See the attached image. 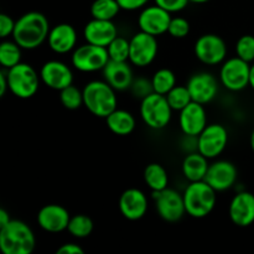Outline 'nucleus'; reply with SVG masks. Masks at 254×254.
Segmentation results:
<instances>
[{"mask_svg": "<svg viewBox=\"0 0 254 254\" xmlns=\"http://www.w3.org/2000/svg\"><path fill=\"white\" fill-rule=\"evenodd\" d=\"M236 55L246 62L254 61V36L253 35H243L238 39L236 44Z\"/></svg>", "mask_w": 254, "mask_h": 254, "instance_id": "34", "label": "nucleus"}, {"mask_svg": "<svg viewBox=\"0 0 254 254\" xmlns=\"http://www.w3.org/2000/svg\"><path fill=\"white\" fill-rule=\"evenodd\" d=\"M119 211L124 218L138 221L145 216L148 211V197L139 189H128L119 197Z\"/></svg>", "mask_w": 254, "mask_h": 254, "instance_id": "20", "label": "nucleus"}, {"mask_svg": "<svg viewBox=\"0 0 254 254\" xmlns=\"http://www.w3.org/2000/svg\"><path fill=\"white\" fill-rule=\"evenodd\" d=\"M129 91L131 92V94H133L135 98H145V97H148L149 94H151L154 92L151 79L144 78V77L134 78Z\"/></svg>", "mask_w": 254, "mask_h": 254, "instance_id": "36", "label": "nucleus"}, {"mask_svg": "<svg viewBox=\"0 0 254 254\" xmlns=\"http://www.w3.org/2000/svg\"><path fill=\"white\" fill-rule=\"evenodd\" d=\"M210 0H190V2H193V4H205V2H208Z\"/></svg>", "mask_w": 254, "mask_h": 254, "instance_id": "44", "label": "nucleus"}, {"mask_svg": "<svg viewBox=\"0 0 254 254\" xmlns=\"http://www.w3.org/2000/svg\"><path fill=\"white\" fill-rule=\"evenodd\" d=\"M228 144V131L222 124H207L197 136V151L211 160L225 151Z\"/></svg>", "mask_w": 254, "mask_h": 254, "instance_id": "11", "label": "nucleus"}, {"mask_svg": "<svg viewBox=\"0 0 254 254\" xmlns=\"http://www.w3.org/2000/svg\"><path fill=\"white\" fill-rule=\"evenodd\" d=\"M93 221L87 215H74L69 220L67 231L74 238H87L93 232Z\"/></svg>", "mask_w": 254, "mask_h": 254, "instance_id": "29", "label": "nucleus"}, {"mask_svg": "<svg viewBox=\"0 0 254 254\" xmlns=\"http://www.w3.org/2000/svg\"><path fill=\"white\" fill-rule=\"evenodd\" d=\"M171 19L173 17L170 12L155 4L141 9L138 17V25L140 31L158 37L168 32Z\"/></svg>", "mask_w": 254, "mask_h": 254, "instance_id": "13", "label": "nucleus"}, {"mask_svg": "<svg viewBox=\"0 0 254 254\" xmlns=\"http://www.w3.org/2000/svg\"><path fill=\"white\" fill-rule=\"evenodd\" d=\"M118 36V29L113 20L92 19L83 29L86 42L97 46L108 47L109 44Z\"/></svg>", "mask_w": 254, "mask_h": 254, "instance_id": "21", "label": "nucleus"}, {"mask_svg": "<svg viewBox=\"0 0 254 254\" xmlns=\"http://www.w3.org/2000/svg\"><path fill=\"white\" fill-rule=\"evenodd\" d=\"M173 108L169 104L168 98L164 94L153 92L148 97L141 99L140 117L141 121L149 128L160 130L170 124L173 118Z\"/></svg>", "mask_w": 254, "mask_h": 254, "instance_id": "6", "label": "nucleus"}, {"mask_svg": "<svg viewBox=\"0 0 254 254\" xmlns=\"http://www.w3.org/2000/svg\"><path fill=\"white\" fill-rule=\"evenodd\" d=\"M228 215L237 227H250L254 222V195L248 191H240L233 196L228 206Z\"/></svg>", "mask_w": 254, "mask_h": 254, "instance_id": "17", "label": "nucleus"}, {"mask_svg": "<svg viewBox=\"0 0 254 254\" xmlns=\"http://www.w3.org/2000/svg\"><path fill=\"white\" fill-rule=\"evenodd\" d=\"M109 59L113 61H129L130 54V40H127L123 36H117L107 47Z\"/></svg>", "mask_w": 254, "mask_h": 254, "instance_id": "33", "label": "nucleus"}, {"mask_svg": "<svg viewBox=\"0 0 254 254\" xmlns=\"http://www.w3.org/2000/svg\"><path fill=\"white\" fill-rule=\"evenodd\" d=\"M36 220L37 225L46 232L60 233L67 231L71 216L68 211L61 205L51 203V205L44 206L39 211Z\"/></svg>", "mask_w": 254, "mask_h": 254, "instance_id": "19", "label": "nucleus"}, {"mask_svg": "<svg viewBox=\"0 0 254 254\" xmlns=\"http://www.w3.org/2000/svg\"><path fill=\"white\" fill-rule=\"evenodd\" d=\"M122 10L134 11V10L144 9L150 0H117Z\"/></svg>", "mask_w": 254, "mask_h": 254, "instance_id": "39", "label": "nucleus"}, {"mask_svg": "<svg viewBox=\"0 0 254 254\" xmlns=\"http://www.w3.org/2000/svg\"><path fill=\"white\" fill-rule=\"evenodd\" d=\"M15 24H16V21L7 14L0 15V37L1 39H6L10 35L12 36Z\"/></svg>", "mask_w": 254, "mask_h": 254, "instance_id": "38", "label": "nucleus"}, {"mask_svg": "<svg viewBox=\"0 0 254 254\" xmlns=\"http://www.w3.org/2000/svg\"><path fill=\"white\" fill-rule=\"evenodd\" d=\"M196 59L207 66L223 64L227 56V45L225 40L216 34H205L198 37L193 46Z\"/></svg>", "mask_w": 254, "mask_h": 254, "instance_id": "10", "label": "nucleus"}, {"mask_svg": "<svg viewBox=\"0 0 254 254\" xmlns=\"http://www.w3.org/2000/svg\"><path fill=\"white\" fill-rule=\"evenodd\" d=\"M40 78L49 88L62 91L66 87L73 84V72L64 62L51 60L42 64Z\"/></svg>", "mask_w": 254, "mask_h": 254, "instance_id": "15", "label": "nucleus"}, {"mask_svg": "<svg viewBox=\"0 0 254 254\" xmlns=\"http://www.w3.org/2000/svg\"><path fill=\"white\" fill-rule=\"evenodd\" d=\"M109 60L111 59L107 47L97 46L88 42L76 47L71 56L72 66L81 72L103 71Z\"/></svg>", "mask_w": 254, "mask_h": 254, "instance_id": "7", "label": "nucleus"}, {"mask_svg": "<svg viewBox=\"0 0 254 254\" xmlns=\"http://www.w3.org/2000/svg\"><path fill=\"white\" fill-rule=\"evenodd\" d=\"M10 221H11V218H10L9 212L6 210H4V208H1L0 210V228L6 226Z\"/></svg>", "mask_w": 254, "mask_h": 254, "instance_id": "42", "label": "nucleus"}, {"mask_svg": "<svg viewBox=\"0 0 254 254\" xmlns=\"http://www.w3.org/2000/svg\"><path fill=\"white\" fill-rule=\"evenodd\" d=\"M47 44L55 54H68L76 49L77 31L72 25L62 22L50 30Z\"/></svg>", "mask_w": 254, "mask_h": 254, "instance_id": "23", "label": "nucleus"}, {"mask_svg": "<svg viewBox=\"0 0 254 254\" xmlns=\"http://www.w3.org/2000/svg\"><path fill=\"white\" fill-rule=\"evenodd\" d=\"M6 74L9 91L17 98L29 99L39 91L41 78L31 64L20 62L16 66L6 69Z\"/></svg>", "mask_w": 254, "mask_h": 254, "instance_id": "5", "label": "nucleus"}, {"mask_svg": "<svg viewBox=\"0 0 254 254\" xmlns=\"http://www.w3.org/2000/svg\"><path fill=\"white\" fill-rule=\"evenodd\" d=\"M238 171L235 164L227 160H218L210 164L205 181L217 192H223L236 185Z\"/></svg>", "mask_w": 254, "mask_h": 254, "instance_id": "14", "label": "nucleus"}, {"mask_svg": "<svg viewBox=\"0 0 254 254\" xmlns=\"http://www.w3.org/2000/svg\"><path fill=\"white\" fill-rule=\"evenodd\" d=\"M179 126L185 135L198 136L207 127V114L203 104L191 102L179 116Z\"/></svg>", "mask_w": 254, "mask_h": 254, "instance_id": "18", "label": "nucleus"}, {"mask_svg": "<svg viewBox=\"0 0 254 254\" xmlns=\"http://www.w3.org/2000/svg\"><path fill=\"white\" fill-rule=\"evenodd\" d=\"M83 106L98 118L106 119L118 106L116 89L106 81H91L83 87Z\"/></svg>", "mask_w": 254, "mask_h": 254, "instance_id": "2", "label": "nucleus"}, {"mask_svg": "<svg viewBox=\"0 0 254 254\" xmlns=\"http://www.w3.org/2000/svg\"><path fill=\"white\" fill-rule=\"evenodd\" d=\"M251 148H252V150L254 153V129H253L252 134H251Z\"/></svg>", "mask_w": 254, "mask_h": 254, "instance_id": "45", "label": "nucleus"}, {"mask_svg": "<svg viewBox=\"0 0 254 254\" xmlns=\"http://www.w3.org/2000/svg\"><path fill=\"white\" fill-rule=\"evenodd\" d=\"M250 87L254 89V64H251V71H250Z\"/></svg>", "mask_w": 254, "mask_h": 254, "instance_id": "43", "label": "nucleus"}, {"mask_svg": "<svg viewBox=\"0 0 254 254\" xmlns=\"http://www.w3.org/2000/svg\"><path fill=\"white\" fill-rule=\"evenodd\" d=\"M159 51V45L156 36L139 31L130 39V54L129 62L133 66L143 68L149 66L156 59Z\"/></svg>", "mask_w": 254, "mask_h": 254, "instance_id": "12", "label": "nucleus"}, {"mask_svg": "<svg viewBox=\"0 0 254 254\" xmlns=\"http://www.w3.org/2000/svg\"><path fill=\"white\" fill-rule=\"evenodd\" d=\"M166 98H168L173 111L176 112L183 111L186 106L192 102V97H191L188 86H175L166 94Z\"/></svg>", "mask_w": 254, "mask_h": 254, "instance_id": "32", "label": "nucleus"}, {"mask_svg": "<svg viewBox=\"0 0 254 254\" xmlns=\"http://www.w3.org/2000/svg\"><path fill=\"white\" fill-rule=\"evenodd\" d=\"M60 101L66 109L76 111L83 106V91L71 84L60 91Z\"/></svg>", "mask_w": 254, "mask_h": 254, "instance_id": "31", "label": "nucleus"}, {"mask_svg": "<svg viewBox=\"0 0 254 254\" xmlns=\"http://www.w3.org/2000/svg\"><path fill=\"white\" fill-rule=\"evenodd\" d=\"M217 191L205 180L189 183L184 191L186 213L193 218H205L210 215L217 202Z\"/></svg>", "mask_w": 254, "mask_h": 254, "instance_id": "4", "label": "nucleus"}, {"mask_svg": "<svg viewBox=\"0 0 254 254\" xmlns=\"http://www.w3.org/2000/svg\"><path fill=\"white\" fill-rule=\"evenodd\" d=\"M208 166L210 164L206 156H203L200 151H192L184 158L181 170L189 183H196L205 180Z\"/></svg>", "mask_w": 254, "mask_h": 254, "instance_id": "24", "label": "nucleus"}, {"mask_svg": "<svg viewBox=\"0 0 254 254\" xmlns=\"http://www.w3.org/2000/svg\"><path fill=\"white\" fill-rule=\"evenodd\" d=\"M50 30L49 20L42 12L29 11L16 20L12 39L24 50H35L47 41Z\"/></svg>", "mask_w": 254, "mask_h": 254, "instance_id": "1", "label": "nucleus"}, {"mask_svg": "<svg viewBox=\"0 0 254 254\" xmlns=\"http://www.w3.org/2000/svg\"><path fill=\"white\" fill-rule=\"evenodd\" d=\"M251 64L238 56L226 60L220 69V82L231 92H241L250 86Z\"/></svg>", "mask_w": 254, "mask_h": 254, "instance_id": "8", "label": "nucleus"}, {"mask_svg": "<svg viewBox=\"0 0 254 254\" xmlns=\"http://www.w3.org/2000/svg\"><path fill=\"white\" fill-rule=\"evenodd\" d=\"M144 181L153 192H158L168 188L169 175L163 165L151 163L144 169Z\"/></svg>", "mask_w": 254, "mask_h": 254, "instance_id": "26", "label": "nucleus"}, {"mask_svg": "<svg viewBox=\"0 0 254 254\" xmlns=\"http://www.w3.org/2000/svg\"><path fill=\"white\" fill-rule=\"evenodd\" d=\"M121 10L117 0H94L91 5L92 19L113 20Z\"/></svg>", "mask_w": 254, "mask_h": 254, "instance_id": "28", "label": "nucleus"}, {"mask_svg": "<svg viewBox=\"0 0 254 254\" xmlns=\"http://www.w3.org/2000/svg\"><path fill=\"white\" fill-rule=\"evenodd\" d=\"M7 89H9V82H7L6 69L2 68V71L0 72V97H4Z\"/></svg>", "mask_w": 254, "mask_h": 254, "instance_id": "41", "label": "nucleus"}, {"mask_svg": "<svg viewBox=\"0 0 254 254\" xmlns=\"http://www.w3.org/2000/svg\"><path fill=\"white\" fill-rule=\"evenodd\" d=\"M107 127L116 135H129L134 131L136 126L135 118L130 112L126 109H118L112 112L106 118Z\"/></svg>", "mask_w": 254, "mask_h": 254, "instance_id": "25", "label": "nucleus"}, {"mask_svg": "<svg viewBox=\"0 0 254 254\" xmlns=\"http://www.w3.org/2000/svg\"><path fill=\"white\" fill-rule=\"evenodd\" d=\"M153 198L156 212L166 222H179L186 213L184 195L174 189L166 188L165 190L153 192Z\"/></svg>", "mask_w": 254, "mask_h": 254, "instance_id": "9", "label": "nucleus"}, {"mask_svg": "<svg viewBox=\"0 0 254 254\" xmlns=\"http://www.w3.org/2000/svg\"><path fill=\"white\" fill-rule=\"evenodd\" d=\"M186 86L190 91L192 101L203 106L211 103L218 93V81L208 72H198L192 74L189 78Z\"/></svg>", "mask_w": 254, "mask_h": 254, "instance_id": "16", "label": "nucleus"}, {"mask_svg": "<svg viewBox=\"0 0 254 254\" xmlns=\"http://www.w3.org/2000/svg\"><path fill=\"white\" fill-rule=\"evenodd\" d=\"M56 254H84V251L76 243H64L56 251Z\"/></svg>", "mask_w": 254, "mask_h": 254, "instance_id": "40", "label": "nucleus"}, {"mask_svg": "<svg viewBox=\"0 0 254 254\" xmlns=\"http://www.w3.org/2000/svg\"><path fill=\"white\" fill-rule=\"evenodd\" d=\"M104 81L111 84L116 91L124 92L130 89L134 81V74L131 66L128 61H113L109 60L107 66L103 68Z\"/></svg>", "mask_w": 254, "mask_h": 254, "instance_id": "22", "label": "nucleus"}, {"mask_svg": "<svg viewBox=\"0 0 254 254\" xmlns=\"http://www.w3.org/2000/svg\"><path fill=\"white\" fill-rule=\"evenodd\" d=\"M35 246L34 232L22 221L11 220L0 228V250L4 254H31Z\"/></svg>", "mask_w": 254, "mask_h": 254, "instance_id": "3", "label": "nucleus"}, {"mask_svg": "<svg viewBox=\"0 0 254 254\" xmlns=\"http://www.w3.org/2000/svg\"><path fill=\"white\" fill-rule=\"evenodd\" d=\"M154 2L170 14H173V12L183 11L184 9H186L190 0H154Z\"/></svg>", "mask_w": 254, "mask_h": 254, "instance_id": "37", "label": "nucleus"}, {"mask_svg": "<svg viewBox=\"0 0 254 254\" xmlns=\"http://www.w3.org/2000/svg\"><path fill=\"white\" fill-rule=\"evenodd\" d=\"M190 22L189 20H186L185 17L176 16L173 17L169 25L168 34L170 35L174 39H185L189 34H190Z\"/></svg>", "mask_w": 254, "mask_h": 254, "instance_id": "35", "label": "nucleus"}, {"mask_svg": "<svg viewBox=\"0 0 254 254\" xmlns=\"http://www.w3.org/2000/svg\"><path fill=\"white\" fill-rule=\"evenodd\" d=\"M22 47L15 41L14 39L10 41H2L0 44V64L2 68H11L21 62L22 59Z\"/></svg>", "mask_w": 254, "mask_h": 254, "instance_id": "27", "label": "nucleus"}, {"mask_svg": "<svg viewBox=\"0 0 254 254\" xmlns=\"http://www.w3.org/2000/svg\"><path fill=\"white\" fill-rule=\"evenodd\" d=\"M151 83L155 93L166 96L176 86V76L171 69L160 68L153 74Z\"/></svg>", "mask_w": 254, "mask_h": 254, "instance_id": "30", "label": "nucleus"}]
</instances>
